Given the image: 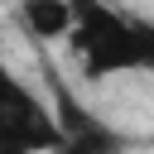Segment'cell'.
<instances>
[{
	"mask_svg": "<svg viewBox=\"0 0 154 154\" xmlns=\"http://www.w3.org/2000/svg\"><path fill=\"white\" fill-rule=\"evenodd\" d=\"M72 29L67 48L82 82H106L125 72H154V19L116 10L111 0H67Z\"/></svg>",
	"mask_w": 154,
	"mask_h": 154,
	"instance_id": "cell-1",
	"label": "cell"
},
{
	"mask_svg": "<svg viewBox=\"0 0 154 154\" xmlns=\"http://www.w3.org/2000/svg\"><path fill=\"white\" fill-rule=\"evenodd\" d=\"M58 120L53 106L0 58V154H53Z\"/></svg>",
	"mask_w": 154,
	"mask_h": 154,
	"instance_id": "cell-2",
	"label": "cell"
},
{
	"mask_svg": "<svg viewBox=\"0 0 154 154\" xmlns=\"http://www.w3.org/2000/svg\"><path fill=\"white\" fill-rule=\"evenodd\" d=\"M48 106L58 120V149L53 154H130V135L116 130L106 116H96L77 91L48 67Z\"/></svg>",
	"mask_w": 154,
	"mask_h": 154,
	"instance_id": "cell-3",
	"label": "cell"
},
{
	"mask_svg": "<svg viewBox=\"0 0 154 154\" xmlns=\"http://www.w3.org/2000/svg\"><path fill=\"white\" fill-rule=\"evenodd\" d=\"M14 24L24 29V38L53 43V38H67V29H72V5H67V0H14Z\"/></svg>",
	"mask_w": 154,
	"mask_h": 154,
	"instance_id": "cell-4",
	"label": "cell"
}]
</instances>
